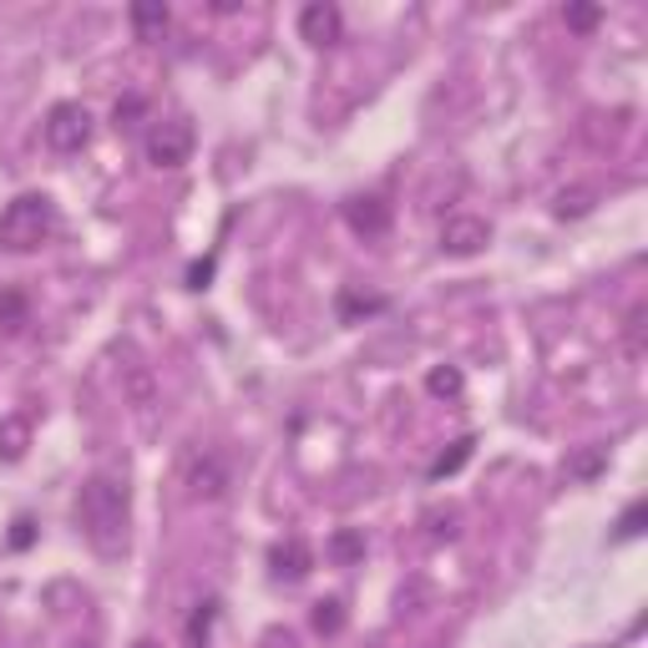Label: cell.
<instances>
[{"instance_id":"5bb4252c","label":"cell","mask_w":648,"mask_h":648,"mask_svg":"<svg viewBox=\"0 0 648 648\" xmlns=\"http://www.w3.org/2000/svg\"><path fill=\"white\" fill-rule=\"evenodd\" d=\"M462 371H456V365H436V371H431V375H425V390H431V396H436V400H456V396H462Z\"/></svg>"},{"instance_id":"52a82bcc","label":"cell","mask_w":648,"mask_h":648,"mask_svg":"<svg viewBox=\"0 0 648 648\" xmlns=\"http://www.w3.org/2000/svg\"><path fill=\"white\" fill-rule=\"evenodd\" d=\"M344 224L355 228L360 239H380L385 228H390V208H385V198H375V193H360V198L344 203Z\"/></svg>"},{"instance_id":"9c48e42d","label":"cell","mask_w":648,"mask_h":648,"mask_svg":"<svg viewBox=\"0 0 648 648\" xmlns=\"http://www.w3.org/2000/svg\"><path fill=\"white\" fill-rule=\"evenodd\" d=\"M269 568H274V578L299 582V578H309V568H315V553H309L299 537H289V543H278L274 553H269Z\"/></svg>"},{"instance_id":"44dd1931","label":"cell","mask_w":648,"mask_h":648,"mask_svg":"<svg viewBox=\"0 0 648 648\" xmlns=\"http://www.w3.org/2000/svg\"><path fill=\"white\" fill-rule=\"evenodd\" d=\"M21 319H26L21 294H0V325H5V330H21Z\"/></svg>"},{"instance_id":"2e32d148","label":"cell","mask_w":648,"mask_h":648,"mask_svg":"<svg viewBox=\"0 0 648 648\" xmlns=\"http://www.w3.org/2000/svg\"><path fill=\"white\" fill-rule=\"evenodd\" d=\"M344 628V603L340 598H325V603H315V634L334 638Z\"/></svg>"},{"instance_id":"4fadbf2b","label":"cell","mask_w":648,"mask_h":648,"mask_svg":"<svg viewBox=\"0 0 648 648\" xmlns=\"http://www.w3.org/2000/svg\"><path fill=\"white\" fill-rule=\"evenodd\" d=\"M168 5H133V31L143 41H152V36H162V31H168Z\"/></svg>"},{"instance_id":"30bf717a","label":"cell","mask_w":648,"mask_h":648,"mask_svg":"<svg viewBox=\"0 0 648 648\" xmlns=\"http://www.w3.org/2000/svg\"><path fill=\"white\" fill-rule=\"evenodd\" d=\"M603 466H609V446H582L562 462V471H568V481H593Z\"/></svg>"},{"instance_id":"9a60e30c","label":"cell","mask_w":648,"mask_h":648,"mask_svg":"<svg viewBox=\"0 0 648 648\" xmlns=\"http://www.w3.org/2000/svg\"><path fill=\"white\" fill-rule=\"evenodd\" d=\"M471 446H477V441H471V436H462V441H456V446H451L446 456H441V462L431 466V481H446V477H456V471H462V466L471 462Z\"/></svg>"},{"instance_id":"ba28073f","label":"cell","mask_w":648,"mask_h":648,"mask_svg":"<svg viewBox=\"0 0 648 648\" xmlns=\"http://www.w3.org/2000/svg\"><path fill=\"white\" fill-rule=\"evenodd\" d=\"M340 5H330V0H315V5H305L299 11V36L309 41V46H334L340 41Z\"/></svg>"},{"instance_id":"6da1fadb","label":"cell","mask_w":648,"mask_h":648,"mask_svg":"<svg viewBox=\"0 0 648 648\" xmlns=\"http://www.w3.org/2000/svg\"><path fill=\"white\" fill-rule=\"evenodd\" d=\"M77 516L87 543L102 557H117L127 547V487L117 477H92L77 497Z\"/></svg>"},{"instance_id":"d6986e66","label":"cell","mask_w":648,"mask_h":648,"mask_svg":"<svg viewBox=\"0 0 648 648\" xmlns=\"http://www.w3.org/2000/svg\"><path fill=\"white\" fill-rule=\"evenodd\" d=\"M588 208H593V193H588V187H572V193L557 198V218H582Z\"/></svg>"},{"instance_id":"8992f818","label":"cell","mask_w":648,"mask_h":648,"mask_svg":"<svg viewBox=\"0 0 648 648\" xmlns=\"http://www.w3.org/2000/svg\"><path fill=\"white\" fill-rule=\"evenodd\" d=\"M487 243H491V224L477 218V213H456V218L441 224V253H451V259H477Z\"/></svg>"},{"instance_id":"ac0fdd59","label":"cell","mask_w":648,"mask_h":648,"mask_svg":"<svg viewBox=\"0 0 648 648\" xmlns=\"http://www.w3.org/2000/svg\"><path fill=\"white\" fill-rule=\"evenodd\" d=\"M562 21H568V31L588 36V31H593L598 21H603V11H598V5H568V11H562Z\"/></svg>"},{"instance_id":"ffe728a7","label":"cell","mask_w":648,"mask_h":648,"mask_svg":"<svg viewBox=\"0 0 648 648\" xmlns=\"http://www.w3.org/2000/svg\"><path fill=\"white\" fill-rule=\"evenodd\" d=\"M330 553L340 557V562H355V557L365 553V537H360V532H340V537L330 543Z\"/></svg>"},{"instance_id":"5b68a950","label":"cell","mask_w":648,"mask_h":648,"mask_svg":"<svg viewBox=\"0 0 648 648\" xmlns=\"http://www.w3.org/2000/svg\"><path fill=\"white\" fill-rule=\"evenodd\" d=\"M183 487L193 502H218L228 491V466L218 462V451H193L183 466Z\"/></svg>"},{"instance_id":"cb8c5ba5","label":"cell","mask_w":648,"mask_h":648,"mask_svg":"<svg viewBox=\"0 0 648 648\" xmlns=\"http://www.w3.org/2000/svg\"><path fill=\"white\" fill-rule=\"evenodd\" d=\"M133 648H158V644H152V638H137V644Z\"/></svg>"},{"instance_id":"7c38bea8","label":"cell","mask_w":648,"mask_h":648,"mask_svg":"<svg viewBox=\"0 0 648 648\" xmlns=\"http://www.w3.org/2000/svg\"><path fill=\"white\" fill-rule=\"evenodd\" d=\"M213 618H218V598H203L198 609H193V618H187V634H183V644H187V648H208Z\"/></svg>"},{"instance_id":"3957f363","label":"cell","mask_w":648,"mask_h":648,"mask_svg":"<svg viewBox=\"0 0 648 648\" xmlns=\"http://www.w3.org/2000/svg\"><path fill=\"white\" fill-rule=\"evenodd\" d=\"M46 143L56 152H81V147L92 143V112L81 102H56L46 112Z\"/></svg>"},{"instance_id":"277c9868","label":"cell","mask_w":648,"mask_h":648,"mask_svg":"<svg viewBox=\"0 0 648 648\" xmlns=\"http://www.w3.org/2000/svg\"><path fill=\"white\" fill-rule=\"evenodd\" d=\"M193 158V122L187 117H168L147 133V162L152 168H183Z\"/></svg>"},{"instance_id":"7402d4cb","label":"cell","mask_w":648,"mask_h":648,"mask_svg":"<svg viewBox=\"0 0 648 648\" xmlns=\"http://www.w3.org/2000/svg\"><path fill=\"white\" fill-rule=\"evenodd\" d=\"M644 516H648L644 502L628 507V512H623V522H618V537H638V532H644Z\"/></svg>"},{"instance_id":"8fae6325","label":"cell","mask_w":648,"mask_h":648,"mask_svg":"<svg viewBox=\"0 0 648 648\" xmlns=\"http://www.w3.org/2000/svg\"><path fill=\"white\" fill-rule=\"evenodd\" d=\"M26 446H31V421L26 416H5V421H0V456H5V462H21Z\"/></svg>"},{"instance_id":"e0dca14e","label":"cell","mask_w":648,"mask_h":648,"mask_svg":"<svg viewBox=\"0 0 648 648\" xmlns=\"http://www.w3.org/2000/svg\"><path fill=\"white\" fill-rule=\"evenodd\" d=\"M127 396H133V406H152V375H147V365H127Z\"/></svg>"},{"instance_id":"7a4b0ae2","label":"cell","mask_w":648,"mask_h":648,"mask_svg":"<svg viewBox=\"0 0 648 648\" xmlns=\"http://www.w3.org/2000/svg\"><path fill=\"white\" fill-rule=\"evenodd\" d=\"M56 234V203L46 193H21L15 203H5L0 213V249L31 253Z\"/></svg>"},{"instance_id":"603a6c76","label":"cell","mask_w":648,"mask_h":648,"mask_svg":"<svg viewBox=\"0 0 648 648\" xmlns=\"http://www.w3.org/2000/svg\"><path fill=\"white\" fill-rule=\"evenodd\" d=\"M628 350H634V355H644V309H634V315H628Z\"/></svg>"}]
</instances>
